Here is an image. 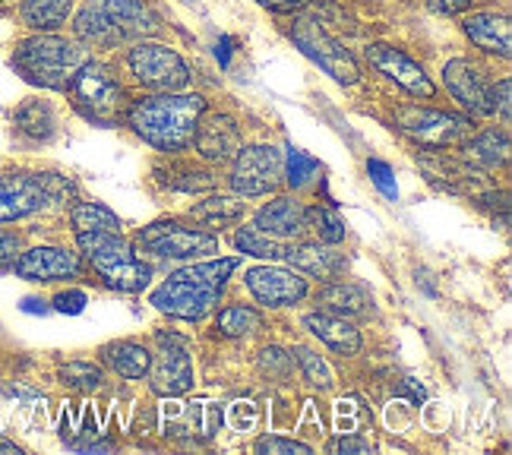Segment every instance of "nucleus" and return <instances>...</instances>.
I'll return each instance as SVG.
<instances>
[{
    "label": "nucleus",
    "mask_w": 512,
    "mask_h": 455,
    "mask_svg": "<svg viewBox=\"0 0 512 455\" xmlns=\"http://www.w3.org/2000/svg\"><path fill=\"white\" fill-rule=\"evenodd\" d=\"M136 247L162 256V260H196V256L219 253V237L177 222H155L136 234Z\"/></svg>",
    "instance_id": "10"
},
{
    "label": "nucleus",
    "mask_w": 512,
    "mask_h": 455,
    "mask_svg": "<svg viewBox=\"0 0 512 455\" xmlns=\"http://www.w3.org/2000/svg\"><path fill=\"white\" fill-rule=\"evenodd\" d=\"M465 35L471 38V45L487 51V54H500L509 57V45H512V29H509V16L506 13H494L484 10L465 19Z\"/></svg>",
    "instance_id": "23"
},
{
    "label": "nucleus",
    "mask_w": 512,
    "mask_h": 455,
    "mask_svg": "<svg viewBox=\"0 0 512 455\" xmlns=\"http://www.w3.org/2000/svg\"><path fill=\"white\" fill-rule=\"evenodd\" d=\"M256 4H263V7H269V10H279V13H291V10L307 7L310 0H256Z\"/></svg>",
    "instance_id": "45"
},
{
    "label": "nucleus",
    "mask_w": 512,
    "mask_h": 455,
    "mask_svg": "<svg viewBox=\"0 0 512 455\" xmlns=\"http://www.w3.org/2000/svg\"><path fill=\"white\" fill-rule=\"evenodd\" d=\"M291 38H294V45H298L313 64H320L336 83H358V64H354V57L336 42V38H329L317 23H310V19H301L298 26L291 29Z\"/></svg>",
    "instance_id": "12"
},
{
    "label": "nucleus",
    "mask_w": 512,
    "mask_h": 455,
    "mask_svg": "<svg viewBox=\"0 0 512 455\" xmlns=\"http://www.w3.org/2000/svg\"><path fill=\"white\" fill-rule=\"evenodd\" d=\"M13 124L19 133L29 136V140H51L57 127L54 108L42 102V98H26V102L13 111Z\"/></svg>",
    "instance_id": "27"
},
{
    "label": "nucleus",
    "mask_w": 512,
    "mask_h": 455,
    "mask_svg": "<svg viewBox=\"0 0 512 455\" xmlns=\"http://www.w3.org/2000/svg\"><path fill=\"white\" fill-rule=\"evenodd\" d=\"M291 364H294V358H291V354H285L282 348H266L263 351V370L266 373H275V377H288Z\"/></svg>",
    "instance_id": "39"
},
{
    "label": "nucleus",
    "mask_w": 512,
    "mask_h": 455,
    "mask_svg": "<svg viewBox=\"0 0 512 455\" xmlns=\"http://www.w3.org/2000/svg\"><path fill=\"white\" fill-rule=\"evenodd\" d=\"M67 89L73 92L76 108H80L86 117H92V121H102V124H108L117 114L121 98H124L114 70L98 64V61H86L80 70H76V76L70 79Z\"/></svg>",
    "instance_id": "8"
},
{
    "label": "nucleus",
    "mask_w": 512,
    "mask_h": 455,
    "mask_svg": "<svg viewBox=\"0 0 512 455\" xmlns=\"http://www.w3.org/2000/svg\"><path fill=\"white\" fill-rule=\"evenodd\" d=\"M307 228L317 231L323 244H342L345 241V222L326 206L307 209Z\"/></svg>",
    "instance_id": "34"
},
{
    "label": "nucleus",
    "mask_w": 512,
    "mask_h": 455,
    "mask_svg": "<svg viewBox=\"0 0 512 455\" xmlns=\"http://www.w3.org/2000/svg\"><path fill=\"white\" fill-rule=\"evenodd\" d=\"M57 200H61L57 174H4L0 177V225L26 219Z\"/></svg>",
    "instance_id": "6"
},
{
    "label": "nucleus",
    "mask_w": 512,
    "mask_h": 455,
    "mask_svg": "<svg viewBox=\"0 0 512 455\" xmlns=\"http://www.w3.org/2000/svg\"><path fill=\"white\" fill-rule=\"evenodd\" d=\"M320 171V165H317V158H310L307 152H301V149H291L288 152V162H285V181L291 184V187H301V184H307L313 174Z\"/></svg>",
    "instance_id": "36"
},
{
    "label": "nucleus",
    "mask_w": 512,
    "mask_h": 455,
    "mask_svg": "<svg viewBox=\"0 0 512 455\" xmlns=\"http://www.w3.org/2000/svg\"><path fill=\"white\" fill-rule=\"evenodd\" d=\"M256 228L266 231L269 237L288 241V237H298L307 231V209L298 200H291V196H275L272 203L256 212Z\"/></svg>",
    "instance_id": "20"
},
{
    "label": "nucleus",
    "mask_w": 512,
    "mask_h": 455,
    "mask_svg": "<svg viewBox=\"0 0 512 455\" xmlns=\"http://www.w3.org/2000/svg\"><path fill=\"white\" fill-rule=\"evenodd\" d=\"M70 222L80 231H121V219L102 203H76L70 212Z\"/></svg>",
    "instance_id": "30"
},
{
    "label": "nucleus",
    "mask_w": 512,
    "mask_h": 455,
    "mask_svg": "<svg viewBox=\"0 0 512 455\" xmlns=\"http://www.w3.org/2000/svg\"><path fill=\"white\" fill-rule=\"evenodd\" d=\"M263 326V316L256 313L253 307H244V304H231L219 313V329L222 335H231V339H238V335H250Z\"/></svg>",
    "instance_id": "32"
},
{
    "label": "nucleus",
    "mask_w": 512,
    "mask_h": 455,
    "mask_svg": "<svg viewBox=\"0 0 512 455\" xmlns=\"http://www.w3.org/2000/svg\"><path fill=\"white\" fill-rule=\"evenodd\" d=\"M367 61L377 67L383 76H389L392 83H399L405 92L418 95V98H433V83L424 73L421 64H415L405 51H396L389 45H373L367 48Z\"/></svg>",
    "instance_id": "18"
},
{
    "label": "nucleus",
    "mask_w": 512,
    "mask_h": 455,
    "mask_svg": "<svg viewBox=\"0 0 512 455\" xmlns=\"http://www.w3.org/2000/svg\"><path fill=\"white\" fill-rule=\"evenodd\" d=\"M247 288L263 307H291L307 298V279L282 266H253L247 269Z\"/></svg>",
    "instance_id": "14"
},
{
    "label": "nucleus",
    "mask_w": 512,
    "mask_h": 455,
    "mask_svg": "<svg viewBox=\"0 0 512 455\" xmlns=\"http://www.w3.org/2000/svg\"><path fill=\"white\" fill-rule=\"evenodd\" d=\"M0 452H19V446H16V443H10V440H4V437H0Z\"/></svg>",
    "instance_id": "49"
},
{
    "label": "nucleus",
    "mask_w": 512,
    "mask_h": 455,
    "mask_svg": "<svg viewBox=\"0 0 512 455\" xmlns=\"http://www.w3.org/2000/svg\"><path fill=\"white\" fill-rule=\"evenodd\" d=\"M427 7L440 16H456L471 7V0H427Z\"/></svg>",
    "instance_id": "42"
},
{
    "label": "nucleus",
    "mask_w": 512,
    "mask_h": 455,
    "mask_svg": "<svg viewBox=\"0 0 512 455\" xmlns=\"http://www.w3.org/2000/svg\"><path fill=\"white\" fill-rule=\"evenodd\" d=\"M291 354L298 358L301 373H304V380H307L310 386H317V389H329V386H332V367L320 358L317 351L298 348V351H291Z\"/></svg>",
    "instance_id": "35"
},
{
    "label": "nucleus",
    "mask_w": 512,
    "mask_h": 455,
    "mask_svg": "<svg viewBox=\"0 0 512 455\" xmlns=\"http://www.w3.org/2000/svg\"><path fill=\"white\" fill-rule=\"evenodd\" d=\"M73 10V0H23L19 13L23 23L35 32H54L67 23V16Z\"/></svg>",
    "instance_id": "28"
},
{
    "label": "nucleus",
    "mask_w": 512,
    "mask_h": 455,
    "mask_svg": "<svg viewBox=\"0 0 512 455\" xmlns=\"http://www.w3.org/2000/svg\"><path fill=\"white\" fill-rule=\"evenodd\" d=\"M215 54H219L222 67H228V61H231V38H222L219 48H215Z\"/></svg>",
    "instance_id": "47"
},
{
    "label": "nucleus",
    "mask_w": 512,
    "mask_h": 455,
    "mask_svg": "<svg viewBox=\"0 0 512 455\" xmlns=\"http://www.w3.org/2000/svg\"><path fill=\"white\" fill-rule=\"evenodd\" d=\"M127 67L136 76V83L152 92H177L190 83V70L184 57L168 45L140 42L127 54Z\"/></svg>",
    "instance_id": "7"
},
{
    "label": "nucleus",
    "mask_w": 512,
    "mask_h": 455,
    "mask_svg": "<svg viewBox=\"0 0 512 455\" xmlns=\"http://www.w3.org/2000/svg\"><path fill=\"white\" fill-rule=\"evenodd\" d=\"M102 358L117 377H124V380H143L152 364L149 348L136 345V342H111L102 348Z\"/></svg>",
    "instance_id": "25"
},
{
    "label": "nucleus",
    "mask_w": 512,
    "mask_h": 455,
    "mask_svg": "<svg viewBox=\"0 0 512 455\" xmlns=\"http://www.w3.org/2000/svg\"><path fill=\"white\" fill-rule=\"evenodd\" d=\"M399 395H408L411 402L421 405L427 392H424V386H418V380H405V383H402V389H399Z\"/></svg>",
    "instance_id": "46"
},
{
    "label": "nucleus",
    "mask_w": 512,
    "mask_h": 455,
    "mask_svg": "<svg viewBox=\"0 0 512 455\" xmlns=\"http://www.w3.org/2000/svg\"><path fill=\"white\" fill-rule=\"evenodd\" d=\"M285 181V155L275 146H241L234 155L231 187L238 196H266L275 193Z\"/></svg>",
    "instance_id": "9"
},
{
    "label": "nucleus",
    "mask_w": 512,
    "mask_h": 455,
    "mask_svg": "<svg viewBox=\"0 0 512 455\" xmlns=\"http://www.w3.org/2000/svg\"><path fill=\"white\" fill-rule=\"evenodd\" d=\"M234 247H238L241 253L247 256H260V260H282L285 256V241H279V237H269L266 231L260 228H241L238 234H234Z\"/></svg>",
    "instance_id": "29"
},
{
    "label": "nucleus",
    "mask_w": 512,
    "mask_h": 455,
    "mask_svg": "<svg viewBox=\"0 0 512 455\" xmlns=\"http://www.w3.org/2000/svg\"><path fill=\"white\" fill-rule=\"evenodd\" d=\"M247 212V203L241 196H228V193H219V196H209V200L196 203L190 209V219H196L206 228H228V225H238Z\"/></svg>",
    "instance_id": "26"
},
{
    "label": "nucleus",
    "mask_w": 512,
    "mask_h": 455,
    "mask_svg": "<svg viewBox=\"0 0 512 455\" xmlns=\"http://www.w3.org/2000/svg\"><path fill=\"white\" fill-rule=\"evenodd\" d=\"M89 61V51L83 45L70 42L61 35L38 32L26 42H19L13 54V67L23 73L29 83L45 89H67L83 64Z\"/></svg>",
    "instance_id": "4"
},
{
    "label": "nucleus",
    "mask_w": 512,
    "mask_h": 455,
    "mask_svg": "<svg viewBox=\"0 0 512 455\" xmlns=\"http://www.w3.org/2000/svg\"><path fill=\"white\" fill-rule=\"evenodd\" d=\"M336 452H345V455H351V452H373V443L370 440H361V437H342V440H336V446H332Z\"/></svg>",
    "instance_id": "43"
},
{
    "label": "nucleus",
    "mask_w": 512,
    "mask_h": 455,
    "mask_svg": "<svg viewBox=\"0 0 512 455\" xmlns=\"http://www.w3.org/2000/svg\"><path fill=\"white\" fill-rule=\"evenodd\" d=\"M367 171H370V177H373V184H377L389 200H396L399 196V187H396V177H392V171H389V165L386 162H377V158H370L367 162Z\"/></svg>",
    "instance_id": "38"
},
{
    "label": "nucleus",
    "mask_w": 512,
    "mask_h": 455,
    "mask_svg": "<svg viewBox=\"0 0 512 455\" xmlns=\"http://www.w3.org/2000/svg\"><path fill=\"white\" fill-rule=\"evenodd\" d=\"M317 304L339 316H361L373 307V294L364 285H354V282H329L317 294Z\"/></svg>",
    "instance_id": "24"
},
{
    "label": "nucleus",
    "mask_w": 512,
    "mask_h": 455,
    "mask_svg": "<svg viewBox=\"0 0 512 455\" xmlns=\"http://www.w3.org/2000/svg\"><path fill=\"white\" fill-rule=\"evenodd\" d=\"M234 269H238V256L184 266L174 275H168V279L152 291L149 304L168 316H177V320L200 323L215 310V304H219L222 288Z\"/></svg>",
    "instance_id": "1"
},
{
    "label": "nucleus",
    "mask_w": 512,
    "mask_h": 455,
    "mask_svg": "<svg viewBox=\"0 0 512 455\" xmlns=\"http://www.w3.org/2000/svg\"><path fill=\"white\" fill-rule=\"evenodd\" d=\"M285 260L291 263V269L307 272L313 279H323L332 282L336 275L345 269V256L339 250H332V244H291L285 250Z\"/></svg>",
    "instance_id": "21"
},
{
    "label": "nucleus",
    "mask_w": 512,
    "mask_h": 455,
    "mask_svg": "<svg viewBox=\"0 0 512 455\" xmlns=\"http://www.w3.org/2000/svg\"><path fill=\"white\" fill-rule=\"evenodd\" d=\"M86 291H61V294H57V298H54V310L57 313H83L86 310Z\"/></svg>",
    "instance_id": "40"
},
{
    "label": "nucleus",
    "mask_w": 512,
    "mask_h": 455,
    "mask_svg": "<svg viewBox=\"0 0 512 455\" xmlns=\"http://www.w3.org/2000/svg\"><path fill=\"white\" fill-rule=\"evenodd\" d=\"M509 155V136L503 130H487L478 140L468 143V158H475L481 165H500Z\"/></svg>",
    "instance_id": "31"
},
{
    "label": "nucleus",
    "mask_w": 512,
    "mask_h": 455,
    "mask_svg": "<svg viewBox=\"0 0 512 455\" xmlns=\"http://www.w3.org/2000/svg\"><path fill=\"white\" fill-rule=\"evenodd\" d=\"M76 241H80L83 256L102 275V282L108 288L136 294L152 282V266L143 263L140 256H133L121 231H80Z\"/></svg>",
    "instance_id": "5"
},
{
    "label": "nucleus",
    "mask_w": 512,
    "mask_h": 455,
    "mask_svg": "<svg viewBox=\"0 0 512 455\" xmlns=\"http://www.w3.org/2000/svg\"><path fill=\"white\" fill-rule=\"evenodd\" d=\"M19 253H23V244H19V237L10 234V231H0V263H13Z\"/></svg>",
    "instance_id": "41"
},
{
    "label": "nucleus",
    "mask_w": 512,
    "mask_h": 455,
    "mask_svg": "<svg viewBox=\"0 0 512 455\" xmlns=\"http://www.w3.org/2000/svg\"><path fill=\"white\" fill-rule=\"evenodd\" d=\"M23 310H26V313H45V304H42V301H26Z\"/></svg>",
    "instance_id": "48"
},
{
    "label": "nucleus",
    "mask_w": 512,
    "mask_h": 455,
    "mask_svg": "<svg viewBox=\"0 0 512 455\" xmlns=\"http://www.w3.org/2000/svg\"><path fill=\"white\" fill-rule=\"evenodd\" d=\"M304 329H310L326 348H332L336 354H345V358L358 354V348H361V332L348 323V316L329 313V310L310 313V316H304Z\"/></svg>",
    "instance_id": "22"
},
{
    "label": "nucleus",
    "mask_w": 512,
    "mask_h": 455,
    "mask_svg": "<svg viewBox=\"0 0 512 455\" xmlns=\"http://www.w3.org/2000/svg\"><path fill=\"white\" fill-rule=\"evenodd\" d=\"M253 449L256 452H269V455H275V452H288V455L301 452V455H310V446H304L298 440H285V437H260Z\"/></svg>",
    "instance_id": "37"
},
{
    "label": "nucleus",
    "mask_w": 512,
    "mask_h": 455,
    "mask_svg": "<svg viewBox=\"0 0 512 455\" xmlns=\"http://www.w3.org/2000/svg\"><path fill=\"white\" fill-rule=\"evenodd\" d=\"M13 272L29 282H61V279H80L83 263L80 253L64 247H32L16 256Z\"/></svg>",
    "instance_id": "15"
},
{
    "label": "nucleus",
    "mask_w": 512,
    "mask_h": 455,
    "mask_svg": "<svg viewBox=\"0 0 512 455\" xmlns=\"http://www.w3.org/2000/svg\"><path fill=\"white\" fill-rule=\"evenodd\" d=\"M399 127L408 136H415L418 143H427V146H456L471 136L468 117L446 114V111H424V108L402 111Z\"/></svg>",
    "instance_id": "13"
},
{
    "label": "nucleus",
    "mask_w": 512,
    "mask_h": 455,
    "mask_svg": "<svg viewBox=\"0 0 512 455\" xmlns=\"http://www.w3.org/2000/svg\"><path fill=\"white\" fill-rule=\"evenodd\" d=\"M61 380L76 392H98L105 386V373L92 361H70L61 367Z\"/></svg>",
    "instance_id": "33"
},
{
    "label": "nucleus",
    "mask_w": 512,
    "mask_h": 455,
    "mask_svg": "<svg viewBox=\"0 0 512 455\" xmlns=\"http://www.w3.org/2000/svg\"><path fill=\"white\" fill-rule=\"evenodd\" d=\"M193 143H196V152H200L206 162H219V165L231 162V158L238 155L244 146L238 121L228 114H209L206 121L200 117V124H196V133H193Z\"/></svg>",
    "instance_id": "17"
},
{
    "label": "nucleus",
    "mask_w": 512,
    "mask_h": 455,
    "mask_svg": "<svg viewBox=\"0 0 512 455\" xmlns=\"http://www.w3.org/2000/svg\"><path fill=\"white\" fill-rule=\"evenodd\" d=\"M155 342H159V354L152 358L149 364V383L152 389L165 395V399H181L193 389V361H190V348H187V339L181 335H165L159 332L155 335Z\"/></svg>",
    "instance_id": "11"
},
{
    "label": "nucleus",
    "mask_w": 512,
    "mask_h": 455,
    "mask_svg": "<svg viewBox=\"0 0 512 455\" xmlns=\"http://www.w3.org/2000/svg\"><path fill=\"white\" fill-rule=\"evenodd\" d=\"M159 26V16L143 0H89L73 19V29L86 45H121L152 35Z\"/></svg>",
    "instance_id": "3"
},
{
    "label": "nucleus",
    "mask_w": 512,
    "mask_h": 455,
    "mask_svg": "<svg viewBox=\"0 0 512 455\" xmlns=\"http://www.w3.org/2000/svg\"><path fill=\"white\" fill-rule=\"evenodd\" d=\"M509 92H512V83H509V79H503V83L494 89V111L500 108L503 121H509Z\"/></svg>",
    "instance_id": "44"
},
{
    "label": "nucleus",
    "mask_w": 512,
    "mask_h": 455,
    "mask_svg": "<svg viewBox=\"0 0 512 455\" xmlns=\"http://www.w3.org/2000/svg\"><path fill=\"white\" fill-rule=\"evenodd\" d=\"M225 421L222 405L215 402H165V437H200L212 440Z\"/></svg>",
    "instance_id": "16"
},
{
    "label": "nucleus",
    "mask_w": 512,
    "mask_h": 455,
    "mask_svg": "<svg viewBox=\"0 0 512 455\" xmlns=\"http://www.w3.org/2000/svg\"><path fill=\"white\" fill-rule=\"evenodd\" d=\"M443 79L449 92L456 95V102H462V108H468L471 114H494V89L487 86L478 67H471L468 61H449L443 67Z\"/></svg>",
    "instance_id": "19"
},
{
    "label": "nucleus",
    "mask_w": 512,
    "mask_h": 455,
    "mask_svg": "<svg viewBox=\"0 0 512 455\" xmlns=\"http://www.w3.org/2000/svg\"><path fill=\"white\" fill-rule=\"evenodd\" d=\"M206 114V98L190 92H162L140 98L130 108V127L136 136L162 152H177L193 143L200 117Z\"/></svg>",
    "instance_id": "2"
}]
</instances>
